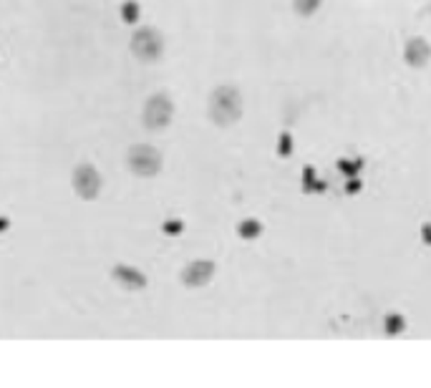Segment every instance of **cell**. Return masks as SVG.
<instances>
[{"label":"cell","mask_w":431,"mask_h":388,"mask_svg":"<svg viewBox=\"0 0 431 388\" xmlns=\"http://www.w3.org/2000/svg\"><path fill=\"white\" fill-rule=\"evenodd\" d=\"M217 99H220V114H217V119L220 122H235L240 116V96L238 91H232V88H222L220 94H217Z\"/></svg>","instance_id":"cell-1"},{"label":"cell","mask_w":431,"mask_h":388,"mask_svg":"<svg viewBox=\"0 0 431 388\" xmlns=\"http://www.w3.org/2000/svg\"><path fill=\"white\" fill-rule=\"evenodd\" d=\"M403 58H406V64L409 66L421 68V66L431 58V46L426 43L424 38H414V41L406 43V53H403Z\"/></svg>","instance_id":"cell-2"},{"label":"cell","mask_w":431,"mask_h":388,"mask_svg":"<svg viewBox=\"0 0 431 388\" xmlns=\"http://www.w3.org/2000/svg\"><path fill=\"white\" fill-rule=\"evenodd\" d=\"M320 3H323V0H295V10L300 15H310L320 8Z\"/></svg>","instance_id":"cell-3"},{"label":"cell","mask_w":431,"mask_h":388,"mask_svg":"<svg viewBox=\"0 0 431 388\" xmlns=\"http://www.w3.org/2000/svg\"><path fill=\"white\" fill-rule=\"evenodd\" d=\"M403 331V318L401 316H388L386 318V333H399Z\"/></svg>","instance_id":"cell-4"},{"label":"cell","mask_w":431,"mask_h":388,"mask_svg":"<svg viewBox=\"0 0 431 388\" xmlns=\"http://www.w3.org/2000/svg\"><path fill=\"white\" fill-rule=\"evenodd\" d=\"M242 227H245L242 235H250V237H255V235L260 232V224L258 222H245Z\"/></svg>","instance_id":"cell-5"},{"label":"cell","mask_w":431,"mask_h":388,"mask_svg":"<svg viewBox=\"0 0 431 388\" xmlns=\"http://www.w3.org/2000/svg\"><path fill=\"white\" fill-rule=\"evenodd\" d=\"M424 240L426 242H431V224H426L424 227Z\"/></svg>","instance_id":"cell-6"},{"label":"cell","mask_w":431,"mask_h":388,"mask_svg":"<svg viewBox=\"0 0 431 388\" xmlns=\"http://www.w3.org/2000/svg\"><path fill=\"white\" fill-rule=\"evenodd\" d=\"M280 154H287V134L282 137V146H280Z\"/></svg>","instance_id":"cell-7"}]
</instances>
